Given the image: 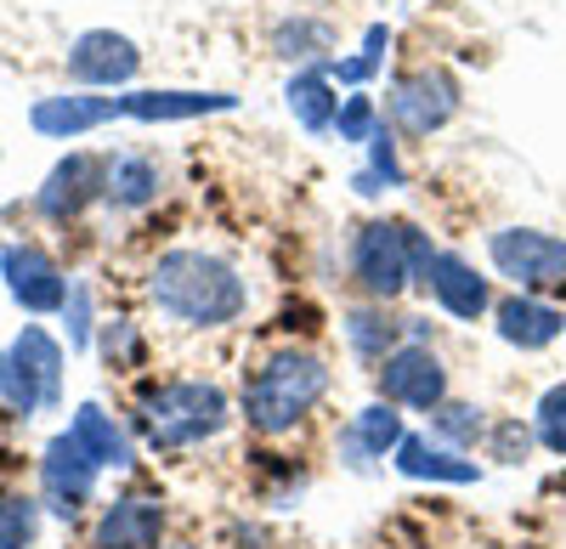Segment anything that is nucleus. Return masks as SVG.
<instances>
[{"label":"nucleus","mask_w":566,"mask_h":549,"mask_svg":"<svg viewBox=\"0 0 566 549\" xmlns=\"http://www.w3.org/2000/svg\"><path fill=\"white\" fill-rule=\"evenodd\" d=\"M346 340H352V351H357L363 362H386V357L402 346V324H397L380 300H374V306L346 312Z\"/></svg>","instance_id":"nucleus-22"},{"label":"nucleus","mask_w":566,"mask_h":549,"mask_svg":"<svg viewBox=\"0 0 566 549\" xmlns=\"http://www.w3.org/2000/svg\"><path fill=\"white\" fill-rule=\"evenodd\" d=\"M380 402L391 408H413V414H437V408L448 402V362L424 346V340H408L397 346L380 369Z\"/></svg>","instance_id":"nucleus-8"},{"label":"nucleus","mask_w":566,"mask_h":549,"mask_svg":"<svg viewBox=\"0 0 566 549\" xmlns=\"http://www.w3.org/2000/svg\"><path fill=\"white\" fill-rule=\"evenodd\" d=\"M283 103H290V114L317 136V130H335L340 119V97H335V80H328V68H301L290 80V91H283Z\"/></svg>","instance_id":"nucleus-21"},{"label":"nucleus","mask_w":566,"mask_h":549,"mask_svg":"<svg viewBox=\"0 0 566 549\" xmlns=\"http://www.w3.org/2000/svg\"><path fill=\"white\" fill-rule=\"evenodd\" d=\"M181 549H193V543H181Z\"/></svg>","instance_id":"nucleus-32"},{"label":"nucleus","mask_w":566,"mask_h":549,"mask_svg":"<svg viewBox=\"0 0 566 549\" xmlns=\"http://www.w3.org/2000/svg\"><path fill=\"white\" fill-rule=\"evenodd\" d=\"M328 40H335V29L317 23V18H295V23H277L272 29V52L290 57V63H312L328 52Z\"/></svg>","instance_id":"nucleus-25"},{"label":"nucleus","mask_w":566,"mask_h":549,"mask_svg":"<svg viewBox=\"0 0 566 549\" xmlns=\"http://www.w3.org/2000/svg\"><path fill=\"white\" fill-rule=\"evenodd\" d=\"M419 284L431 289V300L448 317H459V324H476V317L493 312V284L464 255H453V250H431V261H424V272H419Z\"/></svg>","instance_id":"nucleus-11"},{"label":"nucleus","mask_w":566,"mask_h":549,"mask_svg":"<svg viewBox=\"0 0 566 549\" xmlns=\"http://www.w3.org/2000/svg\"><path fill=\"white\" fill-rule=\"evenodd\" d=\"M40 538V498L0 493V549H34Z\"/></svg>","instance_id":"nucleus-26"},{"label":"nucleus","mask_w":566,"mask_h":549,"mask_svg":"<svg viewBox=\"0 0 566 549\" xmlns=\"http://www.w3.org/2000/svg\"><path fill=\"white\" fill-rule=\"evenodd\" d=\"M335 130H340V142H368V136L380 130V125H374V103H368V97H346Z\"/></svg>","instance_id":"nucleus-30"},{"label":"nucleus","mask_w":566,"mask_h":549,"mask_svg":"<svg viewBox=\"0 0 566 549\" xmlns=\"http://www.w3.org/2000/svg\"><path fill=\"white\" fill-rule=\"evenodd\" d=\"M431 431L442 436V447L464 453V447H476L488 436V414H482L476 402H442L437 414H431Z\"/></svg>","instance_id":"nucleus-24"},{"label":"nucleus","mask_w":566,"mask_h":549,"mask_svg":"<svg viewBox=\"0 0 566 549\" xmlns=\"http://www.w3.org/2000/svg\"><path fill=\"white\" fill-rule=\"evenodd\" d=\"M63 312H69V346H74V351H85V340H91V300H85V289H80V284H69Z\"/></svg>","instance_id":"nucleus-31"},{"label":"nucleus","mask_w":566,"mask_h":549,"mask_svg":"<svg viewBox=\"0 0 566 549\" xmlns=\"http://www.w3.org/2000/svg\"><path fill=\"white\" fill-rule=\"evenodd\" d=\"M431 261V239L408 221H363L352 233V250H346V266H352V284L368 295V300H397L419 272Z\"/></svg>","instance_id":"nucleus-3"},{"label":"nucleus","mask_w":566,"mask_h":549,"mask_svg":"<svg viewBox=\"0 0 566 549\" xmlns=\"http://www.w3.org/2000/svg\"><path fill=\"white\" fill-rule=\"evenodd\" d=\"M142 68V52L130 34H114V29H85L74 45H69V80L74 85H130Z\"/></svg>","instance_id":"nucleus-13"},{"label":"nucleus","mask_w":566,"mask_h":549,"mask_svg":"<svg viewBox=\"0 0 566 549\" xmlns=\"http://www.w3.org/2000/svg\"><path fill=\"white\" fill-rule=\"evenodd\" d=\"M482 442H488L493 460H504V465H522V460H527V447H533V431H527L522 420H499Z\"/></svg>","instance_id":"nucleus-28"},{"label":"nucleus","mask_w":566,"mask_h":549,"mask_svg":"<svg viewBox=\"0 0 566 549\" xmlns=\"http://www.w3.org/2000/svg\"><path fill=\"white\" fill-rule=\"evenodd\" d=\"M368 154H374V181H386V188H397V181H402V165H397V136L380 125V130H374L368 136Z\"/></svg>","instance_id":"nucleus-29"},{"label":"nucleus","mask_w":566,"mask_h":549,"mask_svg":"<svg viewBox=\"0 0 566 549\" xmlns=\"http://www.w3.org/2000/svg\"><path fill=\"white\" fill-rule=\"evenodd\" d=\"M493 329H499V340L515 346V351H544V346H555V340L566 335V317H560V306L515 289V295L493 300Z\"/></svg>","instance_id":"nucleus-14"},{"label":"nucleus","mask_w":566,"mask_h":549,"mask_svg":"<svg viewBox=\"0 0 566 549\" xmlns=\"http://www.w3.org/2000/svg\"><path fill=\"white\" fill-rule=\"evenodd\" d=\"M0 278H7V295L34 317L63 312V300H69V278H63L57 255L40 244H0Z\"/></svg>","instance_id":"nucleus-10"},{"label":"nucleus","mask_w":566,"mask_h":549,"mask_svg":"<svg viewBox=\"0 0 566 549\" xmlns=\"http://www.w3.org/2000/svg\"><path fill=\"white\" fill-rule=\"evenodd\" d=\"M488 255L499 278H510L522 295H566V239L538 226H499L488 233Z\"/></svg>","instance_id":"nucleus-6"},{"label":"nucleus","mask_w":566,"mask_h":549,"mask_svg":"<svg viewBox=\"0 0 566 549\" xmlns=\"http://www.w3.org/2000/svg\"><path fill=\"white\" fill-rule=\"evenodd\" d=\"M227 420H232L227 391L210 386V380H170V386H154L148 397H142V425H148L154 447L210 442V436L227 431Z\"/></svg>","instance_id":"nucleus-4"},{"label":"nucleus","mask_w":566,"mask_h":549,"mask_svg":"<svg viewBox=\"0 0 566 549\" xmlns=\"http://www.w3.org/2000/svg\"><path fill=\"white\" fill-rule=\"evenodd\" d=\"M397 471L408 476V482H476L482 471H476V460H464V453H453V447H442V442H431V436H402L397 442Z\"/></svg>","instance_id":"nucleus-19"},{"label":"nucleus","mask_w":566,"mask_h":549,"mask_svg":"<svg viewBox=\"0 0 566 549\" xmlns=\"http://www.w3.org/2000/svg\"><path fill=\"white\" fill-rule=\"evenodd\" d=\"M108 119H119L114 97H91V91H63V97H40L29 108V125L40 136H52V142H74V136L97 130Z\"/></svg>","instance_id":"nucleus-15"},{"label":"nucleus","mask_w":566,"mask_h":549,"mask_svg":"<svg viewBox=\"0 0 566 549\" xmlns=\"http://www.w3.org/2000/svg\"><path fill=\"white\" fill-rule=\"evenodd\" d=\"M159 532H165V510L142 493H125L97 521V549H159Z\"/></svg>","instance_id":"nucleus-18"},{"label":"nucleus","mask_w":566,"mask_h":549,"mask_svg":"<svg viewBox=\"0 0 566 549\" xmlns=\"http://www.w3.org/2000/svg\"><path fill=\"white\" fill-rule=\"evenodd\" d=\"M402 436H408V425H402L397 408H391V402H368L363 414L340 431V460H346L352 471H368L374 460H391Z\"/></svg>","instance_id":"nucleus-16"},{"label":"nucleus","mask_w":566,"mask_h":549,"mask_svg":"<svg viewBox=\"0 0 566 549\" xmlns=\"http://www.w3.org/2000/svg\"><path fill=\"white\" fill-rule=\"evenodd\" d=\"M148 295L181 329H227L250 306V284L239 278V266L210 250H165L148 272Z\"/></svg>","instance_id":"nucleus-1"},{"label":"nucleus","mask_w":566,"mask_h":549,"mask_svg":"<svg viewBox=\"0 0 566 549\" xmlns=\"http://www.w3.org/2000/svg\"><path fill=\"white\" fill-rule=\"evenodd\" d=\"M323 397H328V362L317 351L283 346L244 380V420L261 436H283V431H295Z\"/></svg>","instance_id":"nucleus-2"},{"label":"nucleus","mask_w":566,"mask_h":549,"mask_svg":"<svg viewBox=\"0 0 566 549\" xmlns=\"http://www.w3.org/2000/svg\"><path fill=\"white\" fill-rule=\"evenodd\" d=\"M0 397L23 420L63 402V346L40 324H23V335L0 351Z\"/></svg>","instance_id":"nucleus-5"},{"label":"nucleus","mask_w":566,"mask_h":549,"mask_svg":"<svg viewBox=\"0 0 566 549\" xmlns=\"http://www.w3.org/2000/svg\"><path fill=\"white\" fill-rule=\"evenodd\" d=\"M114 210H142L159 199V165L142 159V154H119L108 165V193H103Z\"/></svg>","instance_id":"nucleus-23"},{"label":"nucleus","mask_w":566,"mask_h":549,"mask_svg":"<svg viewBox=\"0 0 566 549\" xmlns=\"http://www.w3.org/2000/svg\"><path fill=\"white\" fill-rule=\"evenodd\" d=\"M459 80H453V68H442V63H424V68H413V74H402L397 85H391V103H386V114H391V125L402 130V136H431V130H442L453 114H459Z\"/></svg>","instance_id":"nucleus-7"},{"label":"nucleus","mask_w":566,"mask_h":549,"mask_svg":"<svg viewBox=\"0 0 566 549\" xmlns=\"http://www.w3.org/2000/svg\"><path fill=\"white\" fill-rule=\"evenodd\" d=\"M533 436H538L549 453H566V380L538 397V408H533Z\"/></svg>","instance_id":"nucleus-27"},{"label":"nucleus","mask_w":566,"mask_h":549,"mask_svg":"<svg viewBox=\"0 0 566 549\" xmlns=\"http://www.w3.org/2000/svg\"><path fill=\"white\" fill-rule=\"evenodd\" d=\"M108 165L114 159H103V154H69L63 165H52V176H45L40 193H34L40 215L45 221H74L85 204H97L108 193Z\"/></svg>","instance_id":"nucleus-12"},{"label":"nucleus","mask_w":566,"mask_h":549,"mask_svg":"<svg viewBox=\"0 0 566 549\" xmlns=\"http://www.w3.org/2000/svg\"><path fill=\"white\" fill-rule=\"evenodd\" d=\"M97 476H103V465L91 460V453L69 431L45 442V453H40V493H45V510H52V516H63V521L80 516L91 505Z\"/></svg>","instance_id":"nucleus-9"},{"label":"nucleus","mask_w":566,"mask_h":549,"mask_svg":"<svg viewBox=\"0 0 566 549\" xmlns=\"http://www.w3.org/2000/svg\"><path fill=\"white\" fill-rule=\"evenodd\" d=\"M239 97H227V91H125L114 97L119 119H199V114H227Z\"/></svg>","instance_id":"nucleus-17"},{"label":"nucleus","mask_w":566,"mask_h":549,"mask_svg":"<svg viewBox=\"0 0 566 549\" xmlns=\"http://www.w3.org/2000/svg\"><path fill=\"white\" fill-rule=\"evenodd\" d=\"M69 436L91 453V460H97L103 471H130V460H136V447H130V436L103 414L97 402H80L74 408V420H69Z\"/></svg>","instance_id":"nucleus-20"}]
</instances>
